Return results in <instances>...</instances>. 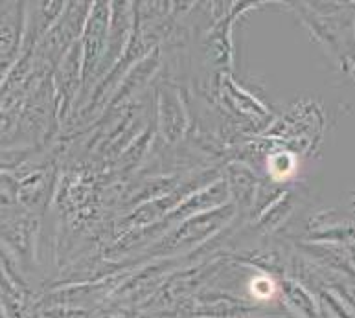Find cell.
I'll list each match as a JSON object with an SVG mask.
<instances>
[{"label": "cell", "mask_w": 355, "mask_h": 318, "mask_svg": "<svg viewBox=\"0 0 355 318\" xmlns=\"http://www.w3.org/2000/svg\"><path fill=\"white\" fill-rule=\"evenodd\" d=\"M272 291H275V287H272V283H270L269 280H266V278H260V280H256L254 283H252V292H254L258 298H269L270 294H272Z\"/></svg>", "instance_id": "6da1fadb"}]
</instances>
